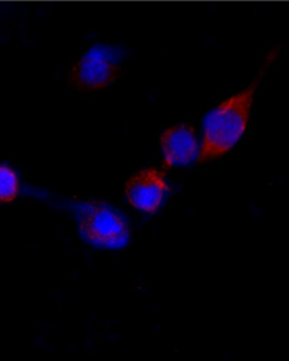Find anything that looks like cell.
<instances>
[{
  "instance_id": "3",
  "label": "cell",
  "mask_w": 289,
  "mask_h": 361,
  "mask_svg": "<svg viewBox=\"0 0 289 361\" xmlns=\"http://www.w3.org/2000/svg\"><path fill=\"white\" fill-rule=\"evenodd\" d=\"M125 50L120 45L97 42L87 49L68 73L70 85L82 92H95L112 86L123 74Z\"/></svg>"
},
{
  "instance_id": "2",
  "label": "cell",
  "mask_w": 289,
  "mask_h": 361,
  "mask_svg": "<svg viewBox=\"0 0 289 361\" xmlns=\"http://www.w3.org/2000/svg\"><path fill=\"white\" fill-rule=\"evenodd\" d=\"M80 238L94 247L121 250L130 242V228L117 210L103 201H77L73 205Z\"/></svg>"
},
{
  "instance_id": "5",
  "label": "cell",
  "mask_w": 289,
  "mask_h": 361,
  "mask_svg": "<svg viewBox=\"0 0 289 361\" xmlns=\"http://www.w3.org/2000/svg\"><path fill=\"white\" fill-rule=\"evenodd\" d=\"M162 166L166 170L185 167L195 162L200 152V140L191 124L179 123L166 128L159 137Z\"/></svg>"
},
{
  "instance_id": "1",
  "label": "cell",
  "mask_w": 289,
  "mask_h": 361,
  "mask_svg": "<svg viewBox=\"0 0 289 361\" xmlns=\"http://www.w3.org/2000/svg\"><path fill=\"white\" fill-rule=\"evenodd\" d=\"M281 47L271 49L263 59L259 70L247 87L223 99L202 121L200 152L196 162H213L226 157L240 143L250 125L252 108L263 79L279 57Z\"/></svg>"
},
{
  "instance_id": "4",
  "label": "cell",
  "mask_w": 289,
  "mask_h": 361,
  "mask_svg": "<svg viewBox=\"0 0 289 361\" xmlns=\"http://www.w3.org/2000/svg\"><path fill=\"white\" fill-rule=\"evenodd\" d=\"M129 204L146 214H156L164 207L171 187L166 173L155 167H149L132 175L124 187Z\"/></svg>"
},
{
  "instance_id": "6",
  "label": "cell",
  "mask_w": 289,
  "mask_h": 361,
  "mask_svg": "<svg viewBox=\"0 0 289 361\" xmlns=\"http://www.w3.org/2000/svg\"><path fill=\"white\" fill-rule=\"evenodd\" d=\"M20 179L11 166L0 164V202H13L19 197Z\"/></svg>"
}]
</instances>
